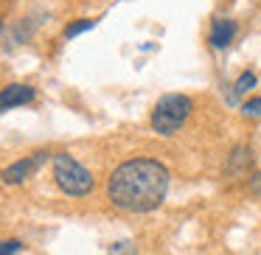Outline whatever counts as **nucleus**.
<instances>
[{
  "label": "nucleus",
  "instance_id": "7",
  "mask_svg": "<svg viewBox=\"0 0 261 255\" xmlns=\"http://www.w3.org/2000/svg\"><path fill=\"white\" fill-rule=\"evenodd\" d=\"M250 165H253V152L244 149V146H239L236 152L230 154V160H227V171H230V174H244Z\"/></svg>",
  "mask_w": 261,
  "mask_h": 255
},
{
  "label": "nucleus",
  "instance_id": "14",
  "mask_svg": "<svg viewBox=\"0 0 261 255\" xmlns=\"http://www.w3.org/2000/svg\"><path fill=\"white\" fill-rule=\"evenodd\" d=\"M0 31H3V17H0Z\"/></svg>",
  "mask_w": 261,
  "mask_h": 255
},
{
  "label": "nucleus",
  "instance_id": "8",
  "mask_svg": "<svg viewBox=\"0 0 261 255\" xmlns=\"http://www.w3.org/2000/svg\"><path fill=\"white\" fill-rule=\"evenodd\" d=\"M255 84H258V76H255L253 70H244L236 79V84H233V96H244V93H250Z\"/></svg>",
  "mask_w": 261,
  "mask_h": 255
},
{
  "label": "nucleus",
  "instance_id": "5",
  "mask_svg": "<svg viewBox=\"0 0 261 255\" xmlns=\"http://www.w3.org/2000/svg\"><path fill=\"white\" fill-rule=\"evenodd\" d=\"M37 90L31 84H9L0 90V112H6L12 107H23V104L34 101Z\"/></svg>",
  "mask_w": 261,
  "mask_h": 255
},
{
  "label": "nucleus",
  "instance_id": "1",
  "mask_svg": "<svg viewBox=\"0 0 261 255\" xmlns=\"http://www.w3.org/2000/svg\"><path fill=\"white\" fill-rule=\"evenodd\" d=\"M166 193H169V168L152 157L126 160L107 180L110 202L129 213H149L160 208Z\"/></svg>",
  "mask_w": 261,
  "mask_h": 255
},
{
  "label": "nucleus",
  "instance_id": "3",
  "mask_svg": "<svg viewBox=\"0 0 261 255\" xmlns=\"http://www.w3.org/2000/svg\"><path fill=\"white\" fill-rule=\"evenodd\" d=\"M191 109H194V104H191L188 96H182V93H169V96H163L158 104H154L152 129L158 132V135H174V132L186 124V118L191 115Z\"/></svg>",
  "mask_w": 261,
  "mask_h": 255
},
{
  "label": "nucleus",
  "instance_id": "13",
  "mask_svg": "<svg viewBox=\"0 0 261 255\" xmlns=\"http://www.w3.org/2000/svg\"><path fill=\"white\" fill-rule=\"evenodd\" d=\"M250 191L258 193V196H261V171H255V174L250 177Z\"/></svg>",
  "mask_w": 261,
  "mask_h": 255
},
{
  "label": "nucleus",
  "instance_id": "12",
  "mask_svg": "<svg viewBox=\"0 0 261 255\" xmlns=\"http://www.w3.org/2000/svg\"><path fill=\"white\" fill-rule=\"evenodd\" d=\"M242 115L244 118H255V115H261V98H250V101L242 107Z\"/></svg>",
  "mask_w": 261,
  "mask_h": 255
},
{
  "label": "nucleus",
  "instance_id": "10",
  "mask_svg": "<svg viewBox=\"0 0 261 255\" xmlns=\"http://www.w3.org/2000/svg\"><path fill=\"white\" fill-rule=\"evenodd\" d=\"M107 255H138V249L132 241H115L113 247L107 249Z\"/></svg>",
  "mask_w": 261,
  "mask_h": 255
},
{
  "label": "nucleus",
  "instance_id": "9",
  "mask_svg": "<svg viewBox=\"0 0 261 255\" xmlns=\"http://www.w3.org/2000/svg\"><path fill=\"white\" fill-rule=\"evenodd\" d=\"M93 25H96V20H87V17L73 20L70 25H65V40H73V37H79L82 31H90Z\"/></svg>",
  "mask_w": 261,
  "mask_h": 255
},
{
  "label": "nucleus",
  "instance_id": "2",
  "mask_svg": "<svg viewBox=\"0 0 261 255\" xmlns=\"http://www.w3.org/2000/svg\"><path fill=\"white\" fill-rule=\"evenodd\" d=\"M54 180H57L59 191L68 196H87L93 191V174L68 152L54 154Z\"/></svg>",
  "mask_w": 261,
  "mask_h": 255
},
{
  "label": "nucleus",
  "instance_id": "11",
  "mask_svg": "<svg viewBox=\"0 0 261 255\" xmlns=\"http://www.w3.org/2000/svg\"><path fill=\"white\" fill-rule=\"evenodd\" d=\"M25 244L17 241V238H6V241H0V255H17Z\"/></svg>",
  "mask_w": 261,
  "mask_h": 255
},
{
  "label": "nucleus",
  "instance_id": "4",
  "mask_svg": "<svg viewBox=\"0 0 261 255\" xmlns=\"http://www.w3.org/2000/svg\"><path fill=\"white\" fill-rule=\"evenodd\" d=\"M45 160H48V152H34V154H29V157H23V160H14L12 165H6V168L0 171V180L6 182V185H20V182L29 180Z\"/></svg>",
  "mask_w": 261,
  "mask_h": 255
},
{
  "label": "nucleus",
  "instance_id": "6",
  "mask_svg": "<svg viewBox=\"0 0 261 255\" xmlns=\"http://www.w3.org/2000/svg\"><path fill=\"white\" fill-rule=\"evenodd\" d=\"M236 37V23L230 17H216L211 23V34H208V42L214 48H227Z\"/></svg>",
  "mask_w": 261,
  "mask_h": 255
}]
</instances>
